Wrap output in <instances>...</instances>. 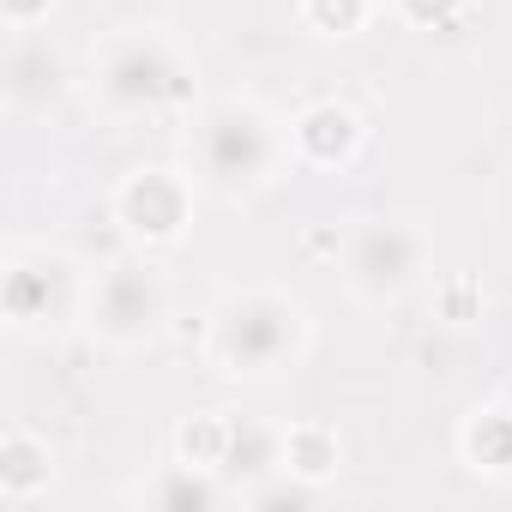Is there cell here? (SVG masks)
I'll return each mask as SVG.
<instances>
[{
    "label": "cell",
    "mask_w": 512,
    "mask_h": 512,
    "mask_svg": "<svg viewBox=\"0 0 512 512\" xmlns=\"http://www.w3.org/2000/svg\"><path fill=\"white\" fill-rule=\"evenodd\" d=\"M338 266L356 302L392 308L428 278V235L410 217H356L338 241Z\"/></svg>",
    "instance_id": "6"
},
{
    "label": "cell",
    "mask_w": 512,
    "mask_h": 512,
    "mask_svg": "<svg viewBox=\"0 0 512 512\" xmlns=\"http://www.w3.org/2000/svg\"><path fill=\"white\" fill-rule=\"evenodd\" d=\"M193 181L217 199H253L266 193L290 163V121H278L253 97H217L193 115Z\"/></svg>",
    "instance_id": "2"
},
{
    "label": "cell",
    "mask_w": 512,
    "mask_h": 512,
    "mask_svg": "<svg viewBox=\"0 0 512 512\" xmlns=\"http://www.w3.org/2000/svg\"><path fill=\"white\" fill-rule=\"evenodd\" d=\"M91 97L109 115H169L193 103V61L151 25H127L91 55Z\"/></svg>",
    "instance_id": "3"
},
{
    "label": "cell",
    "mask_w": 512,
    "mask_h": 512,
    "mask_svg": "<svg viewBox=\"0 0 512 512\" xmlns=\"http://www.w3.org/2000/svg\"><path fill=\"white\" fill-rule=\"evenodd\" d=\"M49 482H55V446L37 428L13 422L0 434V500L7 506H37L49 494Z\"/></svg>",
    "instance_id": "11"
},
{
    "label": "cell",
    "mask_w": 512,
    "mask_h": 512,
    "mask_svg": "<svg viewBox=\"0 0 512 512\" xmlns=\"http://www.w3.org/2000/svg\"><path fill=\"white\" fill-rule=\"evenodd\" d=\"M458 452L476 476H494V482H512V392L476 404L458 428Z\"/></svg>",
    "instance_id": "12"
},
{
    "label": "cell",
    "mask_w": 512,
    "mask_h": 512,
    "mask_svg": "<svg viewBox=\"0 0 512 512\" xmlns=\"http://www.w3.org/2000/svg\"><path fill=\"white\" fill-rule=\"evenodd\" d=\"M0 19L7 31H43L55 19V0H0Z\"/></svg>",
    "instance_id": "17"
},
{
    "label": "cell",
    "mask_w": 512,
    "mask_h": 512,
    "mask_svg": "<svg viewBox=\"0 0 512 512\" xmlns=\"http://www.w3.org/2000/svg\"><path fill=\"white\" fill-rule=\"evenodd\" d=\"M85 290H91V272H79V260H67L61 247H43V241L7 247L0 314H7L13 338H61L85 326Z\"/></svg>",
    "instance_id": "4"
},
{
    "label": "cell",
    "mask_w": 512,
    "mask_h": 512,
    "mask_svg": "<svg viewBox=\"0 0 512 512\" xmlns=\"http://www.w3.org/2000/svg\"><path fill=\"white\" fill-rule=\"evenodd\" d=\"M139 500L157 506V512H217L235 500L229 476H217L211 464H193V458H175V464H157L145 482H139Z\"/></svg>",
    "instance_id": "10"
},
{
    "label": "cell",
    "mask_w": 512,
    "mask_h": 512,
    "mask_svg": "<svg viewBox=\"0 0 512 512\" xmlns=\"http://www.w3.org/2000/svg\"><path fill=\"white\" fill-rule=\"evenodd\" d=\"M380 7H386V0H380Z\"/></svg>",
    "instance_id": "18"
},
{
    "label": "cell",
    "mask_w": 512,
    "mask_h": 512,
    "mask_svg": "<svg viewBox=\"0 0 512 512\" xmlns=\"http://www.w3.org/2000/svg\"><path fill=\"white\" fill-rule=\"evenodd\" d=\"M380 0H296V19L314 31V37H356L368 31Z\"/></svg>",
    "instance_id": "15"
},
{
    "label": "cell",
    "mask_w": 512,
    "mask_h": 512,
    "mask_svg": "<svg viewBox=\"0 0 512 512\" xmlns=\"http://www.w3.org/2000/svg\"><path fill=\"white\" fill-rule=\"evenodd\" d=\"M73 85V67L49 31H13L7 43V109L13 115H49L61 109Z\"/></svg>",
    "instance_id": "8"
},
{
    "label": "cell",
    "mask_w": 512,
    "mask_h": 512,
    "mask_svg": "<svg viewBox=\"0 0 512 512\" xmlns=\"http://www.w3.org/2000/svg\"><path fill=\"white\" fill-rule=\"evenodd\" d=\"M392 13H398L410 31H446V25L464 13V0H392Z\"/></svg>",
    "instance_id": "16"
},
{
    "label": "cell",
    "mask_w": 512,
    "mask_h": 512,
    "mask_svg": "<svg viewBox=\"0 0 512 512\" xmlns=\"http://www.w3.org/2000/svg\"><path fill=\"white\" fill-rule=\"evenodd\" d=\"M308 338H314V320H308V308L290 290L247 284V290H229L211 308V320H205V362L223 380L266 386V380L290 374L308 356Z\"/></svg>",
    "instance_id": "1"
},
{
    "label": "cell",
    "mask_w": 512,
    "mask_h": 512,
    "mask_svg": "<svg viewBox=\"0 0 512 512\" xmlns=\"http://www.w3.org/2000/svg\"><path fill=\"white\" fill-rule=\"evenodd\" d=\"M344 464V440L332 422H290L284 428V470L308 476V482H332Z\"/></svg>",
    "instance_id": "14"
},
{
    "label": "cell",
    "mask_w": 512,
    "mask_h": 512,
    "mask_svg": "<svg viewBox=\"0 0 512 512\" xmlns=\"http://www.w3.org/2000/svg\"><path fill=\"white\" fill-rule=\"evenodd\" d=\"M169 326V278L145 260V253H127V260H109L91 272V290H85V332L115 350V356H133V350H151Z\"/></svg>",
    "instance_id": "5"
},
{
    "label": "cell",
    "mask_w": 512,
    "mask_h": 512,
    "mask_svg": "<svg viewBox=\"0 0 512 512\" xmlns=\"http://www.w3.org/2000/svg\"><path fill=\"white\" fill-rule=\"evenodd\" d=\"M362 145H368V121L338 97H320L302 115H290V151L302 169H350Z\"/></svg>",
    "instance_id": "9"
},
{
    "label": "cell",
    "mask_w": 512,
    "mask_h": 512,
    "mask_svg": "<svg viewBox=\"0 0 512 512\" xmlns=\"http://www.w3.org/2000/svg\"><path fill=\"white\" fill-rule=\"evenodd\" d=\"M241 500L247 482H260L272 470H284V428L272 422H247V416H229V440H223V464H217Z\"/></svg>",
    "instance_id": "13"
},
{
    "label": "cell",
    "mask_w": 512,
    "mask_h": 512,
    "mask_svg": "<svg viewBox=\"0 0 512 512\" xmlns=\"http://www.w3.org/2000/svg\"><path fill=\"white\" fill-rule=\"evenodd\" d=\"M193 169H169V163H139L115 181L109 193V217L121 223V235L139 247V253H157V247H175L187 229H193Z\"/></svg>",
    "instance_id": "7"
}]
</instances>
